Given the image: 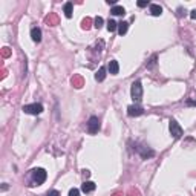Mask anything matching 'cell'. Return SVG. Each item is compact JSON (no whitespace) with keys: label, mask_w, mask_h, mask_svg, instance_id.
Returning <instances> with one entry per match:
<instances>
[{"label":"cell","mask_w":196,"mask_h":196,"mask_svg":"<svg viewBox=\"0 0 196 196\" xmlns=\"http://www.w3.org/2000/svg\"><path fill=\"white\" fill-rule=\"evenodd\" d=\"M31 175H32V178H34V182H36L37 185L38 184H43L46 178H48V173H46V170L45 169H34V170H31Z\"/></svg>","instance_id":"6da1fadb"},{"label":"cell","mask_w":196,"mask_h":196,"mask_svg":"<svg viewBox=\"0 0 196 196\" xmlns=\"http://www.w3.org/2000/svg\"><path fill=\"white\" fill-rule=\"evenodd\" d=\"M130 93H132L133 101H140V100H141V97H143V86H141V81H133V83H132Z\"/></svg>","instance_id":"7a4b0ae2"},{"label":"cell","mask_w":196,"mask_h":196,"mask_svg":"<svg viewBox=\"0 0 196 196\" xmlns=\"http://www.w3.org/2000/svg\"><path fill=\"white\" fill-rule=\"evenodd\" d=\"M23 112L29 113V115H40L43 112V106L40 103H34V104H26L23 106Z\"/></svg>","instance_id":"3957f363"},{"label":"cell","mask_w":196,"mask_h":196,"mask_svg":"<svg viewBox=\"0 0 196 196\" xmlns=\"http://www.w3.org/2000/svg\"><path fill=\"white\" fill-rule=\"evenodd\" d=\"M169 129H170V133L173 135V138H176V140L181 138L182 133H184V132H182V127H181L175 120H170V123H169Z\"/></svg>","instance_id":"277c9868"},{"label":"cell","mask_w":196,"mask_h":196,"mask_svg":"<svg viewBox=\"0 0 196 196\" xmlns=\"http://www.w3.org/2000/svg\"><path fill=\"white\" fill-rule=\"evenodd\" d=\"M98 129H100V120L97 117H90L89 121H88V132L93 135V133L98 132Z\"/></svg>","instance_id":"5b68a950"},{"label":"cell","mask_w":196,"mask_h":196,"mask_svg":"<svg viewBox=\"0 0 196 196\" xmlns=\"http://www.w3.org/2000/svg\"><path fill=\"white\" fill-rule=\"evenodd\" d=\"M144 113V109L138 104H132V106L127 107V115L129 117H140Z\"/></svg>","instance_id":"8992f818"},{"label":"cell","mask_w":196,"mask_h":196,"mask_svg":"<svg viewBox=\"0 0 196 196\" xmlns=\"http://www.w3.org/2000/svg\"><path fill=\"white\" fill-rule=\"evenodd\" d=\"M97 189V185H95V182H92V181H84L83 184H81V192H84V193H90V192H93Z\"/></svg>","instance_id":"52a82bcc"},{"label":"cell","mask_w":196,"mask_h":196,"mask_svg":"<svg viewBox=\"0 0 196 196\" xmlns=\"http://www.w3.org/2000/svg\"><path fill=\"white\" fill-rule=\"evenodd\" d=\"M118 71H120L118 61H117V60H110V61H109V72H110L112 75H117Z\"/></svg>","instance_id":"ba28073f"},{"label":"cell","mask_w":196,"mask_h":196,"mask_svg":"<svg viewBox=\"0 0 196 196\" xmlns=\"http://www.w3.org/2000/svg\"><path fill=\"white\" fill-rule=\"evenodd\" d=\"M31 37H32V40L36 43H40L41 41V31H40V28H32L31 29Z\"/></svg>","instance_id":"9c48e42d"},{"label":"cell","mask_w":196,"mask_h":196,"mask_svg":"<svg viewBox=\"0 0 196 196\" xmlns=\"http://www.w3.org/2000/svg\"><path fill=\"white\" fill-rule=\"evenodd\" d=\"M140 153H141V158H143V160L152 158V156L155 155V152H153V150H150V149H147V147H143V149H140Z\"/></svg>","instance_id":"30bf717a"},{"label":"cell","mask_w":196,"mask_h":196,"mask_svg":"<svg viewBox=\"0 0 196 196\" xmlns=\"http://www.w3.org/2000/svg\"><path fill=\"white\" fill-rule=\"evenodd\" d=\"M150 14H152V16H155V17H158V16L162 14V8H161L160 5L152 3V5H150Z\"/></svg>","instance_id":"8fae6325"},{"label":"cell","mask_w":196,"mask_h":196,"mask_svg":"<svg viewBox=\"0 0 196 196\" xmlns=\"http://www.w3.org/2000/svg\"><path fill=\"white\" fill-rule=\"evenodd\" d=\"M104 78H106V68L101 66V68L97 71V74H95V80H97V81H103Z\"/></svg>","instance_id":"7c38bea8"},{"label":"cell","mask_w":196,"mask_h":196,"mask_svg":"<svg viewBox=\"0 0 196 196\" xmlns=\"http://www.w3.org/2000/svg\"><path fill=\"white\" fill-rule=\"evenodd\" d=\"M127 29H129V23H127V22L118 23V34H120V36H124L126 32H127Z\"/></svg>","instance_id":"4fadbf2b"},{"label":"cell","mask_w":196,"mask_h":196,"mask_svg":"<svg viewBox=\"0 0 196 196\" xmlns=\"http://www.w3.org/2000/svg\"><path fill=\"white\" fill-rule=\"evenodd\" d=\"M63 11H65V16H66L68 18L72 17V12H74V6H72L71 2H68V3L65 5V9H63Z\"/></svg>","instance_id":"5bb4252c"},{"label":"cell","mask_w":196,"mask_h":196,"mask_svg":"<svg viewBox=\"0 0 196 196\" xmlns=\"http://www.w3.org/2000/svg\"><path fill=\"white\" fill-rule=\"evenodd\" d=\"M110 12H112L113 16H124L126 9L123 8V6H118V5H117V6H113V8H112V11H110Z\"/></svg>","instance_id":"9a60e30c"},{"label":"cell","mask_w":196,"mask_h":196,"mask_svg":"<svg viewBox=\"0 0 196 196\" xmlns=\"http://www.w3.org/2000/svg\"><path fill=\"white\" fill-rule=\"evenodd\" d=\"M117 28H118V23H117L115 20H109V22H107V31H109V32H113Z\"/></svg>","instance_id":"2e32d148"},{"label":"cell","mask_w":196,"mask_h":196,"mask_svg":"<svg viewBox=\"0 0 196 196\" xmlns=\"http://www.w3.org/2000/svg\"><path fill=\"white\" fill-rule=\"evenodd\" d=\"M72 83H74L75 88H81V86H83V78H81V77H74V78H72Z\"/></svg>","instance_id":"e0dca14e"},{"label":"cell","mask_w":196,"mask_h":196,"mask_svg":"<svg viewBox=\"0 0 196 196\" xmlns=\"http://www.w3.org/2000/svg\"><path fill=\"white\" fill-rule=\"evenodd\" d=\"M103 23H104V20H103L101 17H97L95 20H93V26H95L97 29H100V28L103 26Z\"/></svg>","instance_id":"ac0fdd59"},{"label":"cell","mask_w":196,"mask_h":196,"mask_svg":"<svg viewBox=\"0 0 196 196\" xmlns=\"http://www.w3.org/2000/svg\"><path fill=\"white\" fill-rule=\"evenodd\" d=\"M90 23H92V20L89 17H86L83 22H81V26H83V29H89L90 28Z\"/></svg>","instance_id":"d6986e66"},{"label":"cell","mask_w":196,"mask_h":196,"mask_svg":"<svg viewBox=\"0 0 196 196\" xmlns=\"http://www.w3.org/2000/svg\"><path fill=\"white\" fill-rule=\"evenodd\" d=\"M69 196H80V190L78 189H71L69 190Z\"/></svg>","instance_id":"ffe728a7"},{"label":"cell","mask_w":196,"mask_h":196,"mask_svg":"<svg viewBox=\"0 0 196 196\" xmlns=\"http://www.w3.org/2000/svg\"><path fill=\"white\" fill-rule=\"evenodd\" d=\"M46 22H48L49 25H51V23H54V25H57V17H55V16H51V17H48V18H46Z\"/></svg>","instance_id":"44dd1931"},{"label":"cell","mask_w":196,"mask_h":196,"mask_svg":"<svg viewBox=\"0 0 196 196\" xmlns=\"http://www.w3.org/2000/svg\"><path fill=\"white\" fill-rule=\"evenodd\" d=\"M147 5H149L147 0H140V2H138V6H140V8H144V6H147Z\"/></svg>","instance_id":"7402d4cb"},{"label":"cell","mask_w":196,"mask_h":196,"mask_svg":"<svg viewBox=\"0 0 196 196\" xmlns=\"http://www.w3.org/2000/svg\"><path fill=\"white\" fill-rule=\"evenodd\" d=\"M2 54H3V57H8L9 55V48H3V51H2Z\"/></svg>","instance_id":"603a6c76"},{"label":"cell","mask_w":196,"mask_h":196,"mask_svg":"<svg viewBox=\"0 0 196 196\" xmlns=\"http://www.w3.org/2000/svg\"><path fill=\"white\" fill-rule=\"evenodd\" d=\"M48 196H60V192H57V190H52V192H49Z\"/></svg>","instance_id":"cb8c5ba5"},{"label":"cell","mask_w":196,"mask_h":196,"mask_svg":"<svg viewBox=\"0 0 196 196\" xmlns=\"http://www.w3.org/2000/svg\"><path fill=\"white\" fill-rule=\"evenodd\" d=\"M185 14V9H182V8H178V16L181 17V16H184Z\"/></svg>","instance_id":"d4e9b609"},{"label":"cell","mask_w":196,"mask_h":196,"mask_svg":"<svg viewBox=\"0 0 196 196\" xmlns=\"http://www.w3.org/2000/svg\"><path fill=\"white\" fill-rule=\"evenodd\" d=\"M83 176H84V178H89L90 172H89V170H83Z\"/></svg>","instance_id":"484cf974"},{"label":"cell","mask_w":196,"mask_h":196,"mask_svg":"<svg viewBox=\"0 0 196 196\" xmlns=\"http://www.w3.org/2000/svg\"><path fill=\"white\" fill-rule=\"evenodd\" d=\"M190 17L193 18V20H196V9H193V11L190 12Z\"/></svg>","instance_id":"4316f807"},{"label":"cell","mask_w":196,"mask_h":196,"mask_svg":"<svg viewBox=\"0 0 196 196\" xmlns=\"http://www.w3.org/2000/svg\"><path fill=\"white\" fill-rule=\"evenodd\" d=\"M187 104H189V106H196V101H192V100H189V101H187Z\"/></svg>","instance_id":"83f0119b"},{"label":"cell","mask_w":196,"mask_h":196,"mask_svg":"<svg viewBox=\"0 0 196 196\" xmlns=\"http://www.w3.org/2000/svg\"><path fill=\"white\" fill-rule=\"evenodd\" d=\"M113 196H121V193H117V195H113Z\"/></svg>","instance_id":"f1b7e54d"}]
</instances>
